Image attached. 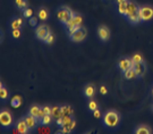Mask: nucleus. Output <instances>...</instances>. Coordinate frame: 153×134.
Wrapping results in <instances>:
<instances>
[{
	"instance_id": "f257e3e1",
	"label": "nucleus",
	"mask_w": 153,
	"mask_h": 134,
	"mask_svg": "<svg viewBox=\"0 0 153 134\" xmlns=\"http://www.w3.org/2000/svg\"><path fill=\"white\" fill-rule=\"evenodd\" d=\"M121 121L123 116L117 109H108L102 115V125L109 131H117L120 126Z\"/></svg>"
},
{
	"instance_id": "f03ea898",
	"label": "nucleus",
	"mask_w": 153,
	"mask_h": 134,
	"mask_svg": "<svg viewBox=\"0 0 153 134\" xmlns=\"http://www.w3.org/2000/svg\"><path fill=\"white\" fill-rule=\"evenodd\" d=\"M75 11L71 9V7L68 6H60L56 9V16H57V19L59 21L61 25H67L68 23L71 21V18L74 16Z\"/></svg>"
},
{
	"instance_id": "7ed1b4c3",
	"label": "nucleus",
	"mask_w": 153,
	"mask_h": 134,
	"mask_svg": "<svg viewBox=\"0 0 153 134\" xmlns=\"http://www.w3.org/2000/svg\"><path fill=\"white\" fill-rule=\"evenodd\" d=\"M0 125L4 130H9L14 125V117L9 109L2 108L0 110Z\"/></svg>"
},
{
	"instance_id": "20e7f679",
	"label": "nucleus",
	"mask_w": 153,
	"mask_h": 134,
	"mask_svg": "<svg viewBox=\"0 0 153 134\" xmlns=\"http://www.w3.org/2000/svg\"><path fill=\"white\" fill-rule=\"evenodd\" d=\"M140 17L142 23H150L153 21V6L149 4L140 5Z\"/></svg>"
},
{
	"instance_id": "39448f33",
	"label": "nucleus",
	"mask_w": 153,
	"mask_h": 134,
	"mask_svg": "<svg viewBox=\"0 0 153 134\" xmlns=\"http://www.w3.org/2000/svg\"><path fill=\"white\" fill-rule=\"evenodd\" d=\"M88 30L85 26H81V28H78L75 31V32H73L71 34L68 35V38L71 40V42H75V43H79V42H83V41H85L86 38H88Z\"/></svg>"
},
{
	"instance_id": "423d86ee",
	"label": "nucleus",
	"mask_w": 153,
	"mask_h": 134,
	"mask_svg": "<svg viewBox=\"0 0 153 134\" xmlns=\"http://www.w3.org/2000/svg\"><path fill=\"white\" fill-rule=\"evenodd\" d=\"M97 35L101 42H109L111 38V31L107 25H99L97 28Z\"/></svg>"
},
{
	"instance_id": "0eeeda50",
	"label": "nucleus",
	"mask_w": 153,
	"mask_h": 134,
	"mask_svg": "<svg viewBox=\"0 0 153 134\" xmlns=\"http://www.w3.org/2000/svg\"><path fill=\"white\" fill-rule=\"evenodd\" d=\"M49 33H50V28L45 23L39 24L38 26L35 28V38H36L39 41H43V40L45 39V36Z\"/></svg>"
},
{
	"instance_id": "6e6552de",
	"label": "nucleus",
	"mask_w": 153,
	"mask_h": 134,
	"mask_svg": "<svg viewBox=\"0 0 153 134\" xmlns=\"http://www.w3.org/2000/svg\"><path fill=\"white\" fill-rule=\"evenodd\" d=\"M25 18L19 16H13L8 22V26L10 30H16V28H22L25 25Z\"/></svg>"
},
{
	"instance_id": "1a4fd4ad",
	"label": "nucleus",
	"mask_w": 153,
	"mask_h": 134,
	"mask_svg": "<svg viewBox=\"0 0 153 134\" xmlns=\"http://www.w3.org/2000/svg\"><path fill=\"white\" fill-rule=\"evenodd\" d=\"M133 65H134V64L131 62V57H121L120 59L118 60V63H117V67H118V69H119L121 73H124L125 71H127L128 68L133 67Z\"/></svg>"
},
{
	"instance_id": "9d476101",
	"label": "nucleus",
	"mask_w": 153,
	"mask_h": 134,
	"mask_svg": "<svg viewBox=\"0 0 153 134\" xmlns=\"http://www.w3.org/2000/svg\"><path fill=\"white\" fill-rule=\"evenodd\" d=\"M83 95L86 99H93L97 95V86L93 83H86L83 88Z\"/></svg>"
},
{
	"instance_id": "9b49d317",
	"label": "nucleus",
	"mask_w": 153,
	"mask_h": 134,
	"mask_svg": "<svg viewBox=\"0 0 153 134\" xmlns=\"http://www.w3.org/2000/svg\"><path fill=\"white\" fill-rule=\"evenodd\" d=\"M23 117H24L25 122H26V124H27L28 129L31 130V132H34L35 130L38 129V126L40 125L38 118L32 116V115H31V114H28V112L25 115V116H23Z\"/></svg>"
},
{
	"instance_id": "f8f14e48",
	"label": "nucleus",
	"mask_w": 153,
	"mask_h": 134,
	"mask_svg": "<svg viewBox=\"0 0 153 134\" xmlns=\"http://www.w3.org/2000/svg\"><path fill=\"white\" fill-rule=\"evenodd\" d=\"M133 67H134V69H135V72H136L137 78H143L144 77V75H145L146 72H148V65H146V63L145 62L136 63V64L133 65Z\"/></svg>"
},
{
	"instance_id": "ddd939ff",
	"label": "nucleus",
	"mask_w": 153,
	"mask_h": 134,
	"mask_svg": "<svg viewBox=\"0 0 153 134\" xmlns=\"http://www.w3.org/2000/svg\"><path fill=\"white\" fill-rule=\"evenodd\" d=\"M15 129H16V131L18 132V133H21V134L31 133V130L28 129L27 124H26V122H25L24 117L19 118V119L17 121L16 124H15Z\"/></svg>"
},
{
	"instance_id": "4468645a",
	"label": "nucleus",
	"mask_w": 153,
	"mask_h": 134,
	"mask_svg": "<svg viewBox=\"0 0 153 134\" xmlns=\"http://www.w3.org/2000/svg\"><path fill=\"white\" fill-rule=\"evenodd\" d=\"M36 17L39 18V21H41L42 23H45L48 19H49L50 17V11L49 9L47 8V7H43V6H41V7H39L38 9H36Z\"/></svg>"
},
{
	"instance_id": "2eb2a0df",
	"label": "nucleus",
	"mask_w": 153,
	"mask_h": 134,
	"mask_svg": "<svg viewBox=\"0 0 153 134\" xmlns=\"http://www.w3.org/2000/svg\"><path fill=\"white\" fill-rule=\"evenodd\" d=\"M28 114H31L32 116L36 117L38 119L41 117V116H43L44 115L42 106H40V105H38V103H33L32 106L30 107V109H28Z\"/></svg>"
},
{
	"instance_id": "dca6fc26",
	"label": "nucleus",
	"mask_w": 153,
	"mask_h": 134,
	"mask_svg": "<svg viewBox=\"0 0 153 134\" xmlns=\"http://www.w3.org/2000/svg\"><path fill=\"white\" fill-rule=\"evenodd\" d=\"M133 133L134 134H152L153 131L149 125H146V124H140V125H137L136 127L133 130Z\"/></svg>"
},
{
	"instance_id": "f3484780",
	"label": "nucleus",
	"mask_w": 153,
	"mask_h": 134,
	"mask_svg": "<svg viewBox=\"0 0 153 134\" xmlns=\"http://www.w3.org/2000/svg\"><path fill=\"white\" fill-rule=\"evenodd\" d=\"M75 126H76V122H75V118H73L71 121L69 122H67L65 123V125L60 127V131H58V133H62V134H67V133H71L73 130L75 129Z\"/></svg>"
},
{
	"instance_id": "a211bd4d",
	"label": "nucleus",
	"mask_w": 153,
	"mask_h": 134,
	"mask_svg": "<svg viewBox=\"0 0 153 134\" xmlns=\"http://www.w3.org/2000/svg\"><path fill=\"white\" fill-rule=\"evenodd\" d=\"M140 10V5H137L135 1L133 0H129L128 1V5H127V11H126V15L124 17H127L131 15V14H135V13H138Z\"/></svg>"
},
{
	"instance_id": "6ab92c4d",
	"label": "nucleus",
	"mask_w": 153,
	"mask_h": 134,
	"mask_svg": "<svg viewBox=\"0 0 153 134\" xmlns=\"http://www.w3.org/2000/svg\"><path fill=\"white\" fill-rule=\"evenodd\" d=\"M9 98H10L9 90L5 84L1 83L0 84V100H1V102H6V101L9 100Z\"/></svg>"
},
{
	"instance_id": "aec40b11",
	"label": "nucleus",
	"mask_w": 153,
	"mask_h": 134,
	"mask_svg": "<svg viewBox=\"0 0 153 134\" xmlns=\"http://www.w3.org/2000/svg\"><path fill=\"white\" fill-rule=\"evenodd\" d=\"M52 121H55V119H53L51 114H44L43 116H41L39 118V123H40L41 126H48V125L52 123Z\"/></svg>"
},
{
	"instance_id": "412c9836",
	"label": "nucleus",
	"mask_w": 153,
	"mask_h": 134,
	"mask_svg": "<svg viewBox=\"0 0 153 134\" xmlns=\"http://www.w3.org/2000/svg\"><path fill=\"white\" fill-rule=\"evenodd\" d=\"M126 21L129 23L131 25H138L141 22V17H140V13H135V14H131V15H129V16L125 17Z\"/></svg>"
},
{
	"instance_id": "4be33fe9",
	"label": "nucleus",
	"mask_w": 153,
	"mask_h": 134,
	"mask_svg": "<svg viewBox=\"0 0 153 134\" xmlns=\"http://www.w3.org/2000/svg\"><path fill=\"white\" fill-rule=\"evenodd\" d=\"M121 74H123V76H124L125 80H133V78H137L136 77V72H135L134 67L128 68L127 71H125V72L121 73Z\"/></svg>"
},
{
	"instance_id": "5701e85b",
	"label": "nucleus",
	"mask_w": 153,
	"mask_h": 134,
	"mask_svg": "<svg viewBox=\"0 0 153 134\" xmlns=\"http://www.w3.org/2000/svg\"><path fill=\"white\" fill-rule=\"evenodd\" d=\"M71 22L75 23L77 26H82L83 22H84V16H83L81 13H76V11H75L74 16L71 18Z\"/></svg>"
},
{
	"instance_id": "b1692460",
	"label": "nucleus",
	"mask_w": 153,
	"mask_h": 134,
	"mask_svg": "<svg viewBox=\"0 0 153 134\" xmlns=\"http://www.w3.org/2000/svg\"><path fill=\"white\" fill-rule=\"evenodd\" d=\"M51 115H52V117H53L55 121L62 116V112H61L60 105H55V106H52V112H51Z\"/></svg>"
},
{
	"instance_id": "393cba45",
	"label": "nucleus",
	"mask_w": 153,
	"mask_h": 134,
	"mask_svg": "<svg viewBox=\"0 0 153 134\" xmlns=\"http://www.w3.org/2000/svg\"><path fill=\"white\" fill-rule=\"evenodd\" d=\"M98 108H100V106H99V102L94 98L93 99H88V109L90 112H93L95 109H98Z\"/></svg>"
},
{
	"instance_id": "a878e982",
	"label": "nucleus",
	"mask_w": 153,
	"mask_h": 134,
	"mask_svg": "<svg viewBox=\"0 0 153 134\" xmlns=\"http://www.w3.org/2000/svg\"><path fill=\"white\" fill-rule=\"evenodd\" d=\"M14 2H15V6H16L17 9L21 11L28 7L27 0H14Z\"/></svg>"
},
{
	"instance_id": "bb28decb",
	"label": "nucleus",
	"mask_w": 153,
	"mask_h": 134,
	"mask_svg": "<svg viewBox=\"0 0 153 134\" xmlns=\"http://www.w3.org/2000/svg\"><path fill=\"white\" fill-rule=\"evenodd\" d=\"M55 40H56V35L55 33H52L51 31H50V33L45 36V39L42 41L44 45H52L53 43H55Z\"/></svg>"
},
{
	"instance_id": "cd10ccee",
	"label": "nucleus",
	"mask_w": 153,
	"mask_h": 134,
	"mask_svg": "<svg viewBox=\"0 0 153 134\" xmlns=\"http://www.w3.org/2000/svg\"><path fill=\"white\" fill-rule=\"evenodd\" d=\"M73 107L71 105H61V112H62V116H71L73 115Z\"/></svg>"
},
{
	"instance_id": "c85d7f7f",
	"label": "nucleus",
	"mask_w": 153,
	"mask_h": 134,
	"mask_svg": "<svg viewBox=\"0 0 153 134\" xmlns=\"http://www.w3.org/2000/svg\"><path fill=\"white\" fill-rule=\"evenodd\" d=\"M128 1H129V0H128ZM128 1H127V2H123V4H118V5H117V11L120 14L121 16H125V15H126Z\"/></svg>"
},
{
	"instance_id": "c756f323",
	"label": "nucleus",
	"mask_w": 153,
	"mask_h": 134,
	"mask_svg": "<svg viewBox=\"0 0 153 134\" xmlns=\"http://www.w3.org/2000/svg\"><path fill=\"white\" fill-rule=\"evenodd\" d=\"M131 58V62H133V64L145 62V59H144V56H143L141 52H135V54H134V55H133Z\"/></svg>"
},
{
	"instance_id": "7c9ffc66",
	"label": "nucleus",
	"mask_w": 153,
	"mask_h": 134,
	"mask_svg": "<svg viewBox=\"0 0 153 134\" xmlns=\"http://www.w3.org/2000/svg\"><path fill=\"white\" fill-rule=\"evenodd\" d=\"M10 105L11 107H14V108H18V107L22 105V98L19 97V95H15L10 101Z\"/></svg>"
},
{
	"instance_id": "2f4dec72",
	"label": "nucleus",
	"mask_w": 153,
	"mask_h": 134,
	"mask_svg": "<svg viewBox=\"0 0 153 134\" xmlns=\"http://www.w3.org/2000/svg\"><path fill=\"white\" fill-rule=\"evenodd\" d=\"M10 35L13 39L18 40L22 38V28H16V30H10Z\"/></svg>"
},
{
	"instance_id": "473e14b6",
	"label": "nucleus",
	"mask_w": 153,
	"mask_h": 134,
	"mask_svg": "<svg viewBox=\"0 0 153 134\" xmlns=\"http://www.w3.org/2000/svg\"><path fill=\"white\" fill-rule=\"evenodd\" d=\"M22 15H23V17H24L25 19H28L30 17L33 16V9H32V8H30V7L25 8L24 10H22Z\"/></svg>"
},
{
	"instance_id": "72a5a7b5",
	"label": "nucleus",
	"mask_w": 153,
	"mask_h": 134,
	"mask_svg": "<svg viewBox=\"0 0 153 134\" xmlns=\"http://www.w3.org/2000/svg\"><path fill=\"white\" fill-rule=\"evenodd\" d=\"M28 24H30V25H31V26H32V28H36V26H38L39 24H38V22H39V18L38 17H30V18H28Z\"/></svg>"
},
{
	"instance_id": "f704fd0d",
	"label": "nucleus",
	"mask_w": 153,
	"mask_h": 134,
	"mask_svg": "<svg viewBox=\"0 0 153 134\" xmlns=\"http://www.w3.org/2000/svg\"><path fill=\"white\" fill-rule=\"evenodd\" d=\"M42 109H43L44 114H51L52 112V106H50V105H44V106H42Z\"/></svg>"
},
{
	"instance_id": "c9c22d12",
	"label": "nucleus",
	"mask_w": 153,
	"mask_h": 134,
	"mask_svg": "<svg viewBox=\"0 0 153 134\" xmlns=\"http://www.w3.org/2000/svg\"><path fill=\"white\" fill-rule=\"evenodd\" d=\"M99 92H100L101 95H105L108 93V88H107L104 84H102V85H100V88H99Z\"/></svg>"
},
{
	"instance_id": "e433bc0d",
	"label": "nucleus",
	"mask_w": 153,
	"mask_h": 134,
	"mask_svg": "<svg viewBox=\"0 0 153 134\" xmlns=\"http://www.w3.org/2000/svg\"><path fill=\"white\" fill-rule=\"evenodd\" d=\"M92 114H93V116H94L95 118H102V115H103V114L101 112V110H100V108L95 109V110H94Z\"/></svg>"
},
{
	"instance_id": "4c0bfd02",
	"label": "nucleus",
	"mask_w": 153,
	"mask_h": 134,
	"mask_svg": "<svg viewBox=\"0 0 153 134\" xmlns=\"http://www.w3.org/2000/svg\"><path fill=\"white\" fill-rule=\"evenodd\" d=\"M128 0H115V2L118 5V4H123V2H127Z\"/></svg>"
},
{
	"instance_id": "58836bf2",
	"label": "nucleus",
	"mask_w": 153,
	"mask_h": 134,
	"mask_svg": "<svg viewBox=\"0 0 153 134\" xmlns=\"http://www.w3.org/2000/svg\"><path fill=\"white\" fill-rule=\"evenodd\" d=\"M151 97H152L153 99V83H152V86H151Z\"/></svg>"
},
{
	"instance_id": "ea45409f",
	"label": "nucleus",
	"mask_w": 153,
	"mask_h": 134,
	"mask_svg": "<svg viewBox=\"0 0 153 134\" xmlns=\"http://www.w3.org/2000/svg\"><path fill=\"white\" fill-rule=\"evenodd\" d=\"M4 41V31H1V42Z\"/></svg>"
},
{
	"instance_id": "a19ab883",
	"label": "nucleus",
	"mask_w": 153,
	"mask_h": 134,
	"mask_svg": "<svg viewBox=\"0 0 153 134\" xmlns=\"http://www.w3.org/2000/svg\"><path fill=\"white\" fill-rule=\"evenodd\" d=\"M151 110H152V112H153V103H152V106H151Z\"/></svg>"
}]
</instances>
